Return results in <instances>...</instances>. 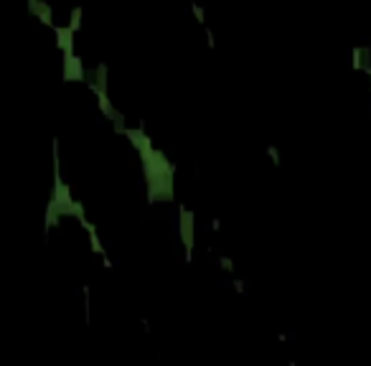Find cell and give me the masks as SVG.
<instances>
[{
  "label": "cell",
  "instance_id": "cell-1",
  "mask_svg": "<svg viewBox=\"0 0 371 366\" xmlns=\"http://www.w3.org/2000/svg\"><path fill=\"white\" fill-rule=\"evenodd\" d=\"M178 234H181L183 249H186V264L194 262V247H196V216L188 206L178 204Z\"/></svg>",
  "mask_w": 371,
  "mask_h": 366
},
{
  "label": "cell",
  "instance_id": "cell-2",
  "mask_svg": "<svg viewBox=\"0 0 371 366\" xmlns=\"http://www.w3.org/2000/svg\"><path fill=\"white\" fill-rule=\"evenodd\" d=\"M61 79L64 82H84L87 79L82 56H76V53H61Z\"/></svg>",
  "mask_w": 371,
  "mask_h": 366
},
{
  "label": "cell",
  "instance_id": "cell-3",
  "mask_svg": "<svg viewBox=\"0 0 371 366\" xmlns=\"http://www.w3.org/2000/svg\"><path fill=\"white\" fill-rule=\"evenodd\" d=\"M53 38H56V49L61 53H74V36L76 33L69 26H53Z\"/></svg>",
  "mask_w": 371,
  "mask_h": 366
},
{
  "label": "cell",
  "instance_id": "cell-4",
  "mask_svg": "<svg viewBox=\"0 0 371 366\" xmlns=\"http://www.w3.org/2000/svg\"><path fill=\"white\" fill-rule=\"evenodd\" d=\"M33 18L36 20H41L46 28H53L56 23H53V8L46 3V0H41V3L36 5V13H33Z\"/></svg>",
  "mask_w": 371,
  "mask_h": 366
},
{
  "label": "cell",
  "instance_id": "cell-5",
  "mask_svg": "<svg viewBox=\"0 0 371 366\" xmlns=\"http://www.w3.org/2000/svg\"><path fill=\"white\" fill-rule=\"evenodd\" d=\"M107 74H109V66H107L105 61L94 66V82H97L99 87H102L105 92H107V84H109V82H107Z\"/></svg>",
  "mask_w": 371,
  "mask_h": 366
},
{
  "label": "cell",
  "instance_id": "cell-6",
  "mask_svg": "<svg viewBox=\"0 0 371 366\" xmlns=\"http://www.w3.org/2000/svg\"><path fill=\"white\" fill-rule=\"evenodd\" d=\"M82 18H84V10L82 8H71V16H69V23L66 26H69L74 33H79L82 31Z\"/></svg>",
  "mask_w": 371,
  "mask_h": 366
},
{
  "label": "cell",
  "instance_id": "cell-7",
  "mask_svg": "<svg viewBox=\"0 0 371 366\" xmlns=\"http://www.w3.org/2000/svg\"><path fill=\"white\" fill-rule=\"evenodd\" d=\"M364 46H353L351 49V66L356 71H364Z\"/></svg>",
  "mask_w": 371,
  "mask_h": 366
},
{
  "label": "cell",
  "instance_id": "cell-8",
  "mask_svg": "<svg viewBox=\"0 0 371 366\" xmlns=\"http://www.w3.org/2000/svg\"><path fill=\"white\" fill-rule=\"evenodd\" d=\"M191 13H194V18H196L198 26H206V10L201 8L198 3H191Z\"/></svg>",
  "mask_w": 371,
  "mask_h": 366
},
{
  "label": "cell",
  "instance_id": "cell-9",
  "mask_svg": "<svg viewBox=\"0 0 371 366\" xmlns=\"http://www.w3.org/2000/svg\"><path fill=\"white\" fill-rule=\"evenodd\" d=\"M265 153L269 155V160H272V165H280V163H283V158H280V150H277L275 145H267V148H265Z\"/></svg>",
  "mask_w": 371,
  "mask_h": 366
},
{
  "label": "cell",
  "instance_id": "cell-10",
  "mask_svg": "<svg viewBox=\"0 0 371 366\" xmlns=\"http://www.w3.org/2000/svg\"><path fill=\"white\" fill-rule=\"evenodd\" d=\"M219 267L224 272H234V260L231 257H219Z\"/></svg>",
  "mask_w": 371,
  "mask_h": 366
},
{
  "label": "cell",
  "instance_id": "cell-11",
  "mask_svg": "<svg viewBox=\"0 0 371 366\" xmlns=\"http://www.w3.org/2000/svg\"><path fill=\"white\" fill-rule=\"evenodd\" d=\"M204 33H206V46L213 49V46H216V36H213V31L209 26H204Z\"/></svg>",
  "mask_w": 371,
  "mask_h": 366
},
{
  "label": "cell",
  "instance_id": "cell-12",
  "mask_svg": "<svg viewBox=\"0 0 371 366\" xmlns=\"http://www.w3.org/2000/svg\"><path fill=\"white\" fill-rule=\"evenodd\" d=\"M364 74H366V79H369V89H371V64L364 66Z\"/></svg>",
  "mask_w": 371,
  "mask_h": 366
},
{
  "label": "cell",
  "instance_id": "cell-13",
  "mask_svg": "<svg viewBox=\"0 0 371 366\" xmlns=\"http://www.w3.org/2000/svg\"><path fill=\"white\" fill-rule=\"evenodd\" d=\"M234 290H237V293H244V282H242V280H234Z\"/></svg>",
  "mask_w": 371,
  "mask_h": 366
}]
</instances>
